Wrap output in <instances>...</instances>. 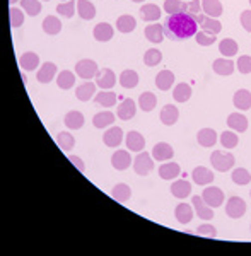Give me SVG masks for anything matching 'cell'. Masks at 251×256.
Returning <instances> with one entry per match:
<instances>
[{"instance_id":"f546056e","label":"cell","mask_w":251,"mask_h":256,"mask_svg":"<svg viewBox=\"0 0 251 256\" xmlns=\"http://www.w3.org/2000/svg\"><path fill=\"white\" fill-rule=\"evenodd\" d=\"M145 38L149 39L150 43H162V38H164V27L161 24H149L145 27Z\"/></svg>"},{"instance_id":"4fadbf2b","label":"cell","mask_w":251,"mask_h":256,"mask_svg":"<svg viewBox=\"0 0 251 256\" xmlns=\"http://www.w3.org/2000/svg\"><path fill=\"white\" fill-rule=\"evenodd\" d=\"M191 205L195 207V210H197V215L203 221H210V219H214V210L212 207H209L205 202H203L202 197H193L191 198Z\"/></svg>"},{"instance_id":"7dc6e473","label":"cell","mask_w":251,"mask_h":256,"mask_svg":"<svg viewBox=\"0 0 251 256\" xmlns=\"http://www.w3.org/2000/svg\"><path fill=\"white\" fill-rule=\"evenodd\" d=\"M21 7L31 17H34V15H38L41 12V2L39 0H21Z\"/></svg>"},{"instance_id":"83f0119b","label":"cell","mask_w":251,"mask_h":256,"mask_svg":"<svg viewBox=\"0 0 251 256\" xmlns=\"http://www.w3.org/2000/svg\"><path fill=\"white\" fill-rule=\"evenodd\" d=\"M179 173H181V167H179L176 162H167L159 167V176H161L162 179H166V181L178 178Z\"/></svg>"},{"instance_id":"d6986e66","label":"cell","mask_w":251,"mask_h":256,"mask_svg":"<svg viewBox=\"0 0 251 256\" xmlns=\"http://www.w3.org/2000/svg\"><path fill=\"white\" fill-rule=\"evenodd\" d=\"M126 147H128V150L140 152L143 150V147H145V138H143L142 133L131 130L128 131V135H126Z\"/></svg>"},{"instance_id":"74e56055","label":"cell","mask_w":251,"mask_h":256,"mask_svg":"<svg viewBox=\"0 0 251 256\" xmlns=\"http://www.w3.org/2000/svg\"><path fill=\"white\" fill-rule=\"evenodd\" d=\"M115 123V115L111 111H101V113L94 115L93 118V125L96 128H106Z\"/></svg>"},{"instance_id":"1f68e13d","label":"cell","mask_w":251,"mask_h":256,"mask_svg":"<svg viewBox=\"0 0 251 256\" xmlns=\"http://www.w3.org/2000/svg\"><path fill=\"white\" fill-rule=\"evenodd\" d=\"M140 15L143 21L154 22L161 17V9H159L155 3H145V5H142V9H140Z\"/></svg>"},{"instance_id":"8fae6325","label":"cell","mask_w":251,"mask_h":256,"mask_svg":"<svg viewBox=\"0 0 251 256\" xmlns=\"http://www.w3.org/2000/svg\"><path fill=\"white\" fill-rule=\"evenodd\" d=\"M131 164V157L128 154V150H117L111 155V166L118 171H125L128 169V166Z\"/></svg>"},{"instance_id":"603a6c76","label":"cell","mask_w":251,"mask_h":256,"mask_svg":"<svg viewBox=\"0 0 251 256\" xmlns=\"http://www.w3.org/2000/svg\"><path fill=\"white\" fill-rule=\"evenodd\" d=\"M233 101H234V106L238 108V110H250L251 108V93L248 89H239L234 93V98H233Z\"/></svg>"},{"instance_id":"3957f363","label":"cell","mask_w":251,"mask_h":256,"mask_svg":"<svg viewBox=\"0 0 251 256\" xmlns=\"http://www.w3.org/2000/svg\"><path fill=\"white\" fill-rule=\"evenodd\" d=\"M133 169L138 176H147L154 169V161L152 155L149 152H138L137 157L133 159Z\"/></svg>"},{"instance_id":"c3c4849f","label":"cell","mask_w":251,"mask_h":256,"mask_svg":"<svg viewBox=\"0 0 251 256\" xmlns=\"http://www.w3.org/2000/svg\"><path fill=\"white\" fill-rule=\"evenodd\" d=\"M186 3H183L181 0H164V10L166 14H179V12H185Z\"/></svg>"},{"instance_id":"7bdbcfd3","label":"cell","mask_w":251,"mask_h":256,"mask_svg":"<svg viewBox=\"0 0 251 256\" xmlns=\"http://www.w3.org/2000/svg\"><path fill=\"white\" fill-rule=\"evenodd\" d=\"M57 84L60 89H63V91L70 89V87H74V84H75V75L72 74L70 70H62L57 77Z\"/></svg>"},{"instance_id":"7c38bea8","label":"cell","mask_w":251,"mask_h":256,"mask_svg":"<svg viewBox=\"0 0 251 256\" xmlns=\"http://www.w3.org/2000/svg\"><path fill=\"white\" fill-rule=\"evenodd\" d=\"M227 127L231 130L238 131V133H243V131L248 130V118L241 113H233L227 117Z\"/></svg>"},{"instance_id":"60d3db41","label":"cell","mask_w":251,"mask_h":256,"mask_svg":"<svg viewBox=\"0 0 251 256\" xmlns=\"http://www.w3.org/2000/svg\"><path fill=\"white\" fill-rule=\"evenodd\" d=\"M202 31H205V33H210V34H219L222 31V24L219 19L215 17H209L207 15L205 19H203V22L200 24Z\"/></svg>"},{"instance_id":"30bf717a","label":"cell","mask_w":251,"mask_h":256,"mask_svg":"<svg viewBox=\"0 0 251 256\" xmlns=\"http://www.w3.org/2000/svg\"><path fill=\"white\" fill-rule=\"evenodd\" d=\"M115 82H117V75H115V72L111 69H101L98 72V75H96V84L105 91L111 89L115 86Z\"/></svg>"},{"instance_id":"f5cc1de1","label":"cell","mask_w":251,"mask_h":256,"mask_svg":"<svg viewBox=\"0 0 251 256\" xmlns=\"http://www.w3.org/2000/svg\"><path fill=\"white\" fill-rule=\"evenodd\" d=\"M195 36H197V43L200 46H212L215 43V34L205 33V31H198Z\"/></svg>"},{"instance_id":"277c9868","label":"cell","mask_w":251,"mask_h":256,"mask_svg":"<svg viewBox=\"0 0 251 256\" xmlns=\"http://www.w3.org/2000/svg\"><path fill=\"white\" fill-rule=\"evenodd\" d=\"M98 72H99L98 63L89 58H84L81 62H77V65H75V74H77L81 79H84V81H89V79L96 77Z\"/></svg>"},{"instance_id":"ba28073f","label":"cell","mask_w":251,"mask_h":256,"mask_svg":"<svg viewBox=\"0 0 251 256\" xmlns=\"http://www.w3.org/2000/svg\"><path fill=\"white\" fill-rule=\"evenodd\" d=\"M103 142H105L106 147H111V149H115V147H118L120 143L123 142V130L120 127H111L106 130V133L103 135Z\"/></svg>"},{"instance_id":"2e32d148","label":"cell","mask_w":251,"mask_h":256,"mask_svg":"<svg viewBox=\"0 0 251 256\" xmlns=\"http://www.w3.org/2000/svg\"><path fill=\"white\" fill-rule=\"evenodd\" d=\"M55 74H57V65H55L53 62H45L41 65V69L38 70L36 77H38V81L41 84H48V82L53 81Z\"/></svg>"},{"instance_id":"f1b7e54d","label":"cell","mask_w":251,"mask_h":256,"mask_svg":"<svg viewBox=\"0 0 251 256\" xmlns=\"http://www.w3.org/2000/svg\"><path fill=\"white\" fill-rule=\"evenodd\" d=\"M19 65H21V69H24V70L38 69L39 57L34 53V51H26V53H22L21 58H19Z\"/></svg>"},{"instance_id":"6da1fadb","label":"cell","mask_w":251,"mask_h":256,"mask_svg":"<svg viewBox=\"0 0 251 256\" xmlns=\"http://www.w3.org/2000/svg\"><path fill=\"white\" fill-rule=\"evenodd\" d=\"M162 27H164V36L173 41H183V39H188L198 33L197 21L193 15L186 14V12L167 15Z\"/></svg>"},{"instance_id":"836d02e7","label":"cell","mask_w":251,"mask_h":256,"mask_svg":"<svg viewBox=\"0 0 251 256\" xmlns=\"http://www.w3.org/2000/svg\"><path fill=\"white\" fill-rule=\"evenodd\" d=\"M117 98L118 96L115 93H111V91H101V93H98L94 96V103L99 106H105V108H113L115 103H117Z\"/></svg>"},{"instance_id":"8d00e7d4","label":"cell","mask_w":251,"mask_h":256,"mask_svg":"<svg viewBox=\"0 0 251 256\" xmlns=\"http://www.w3.org/2000/svg\"><path fill=\"white\" fill-rule=\"evenodd\" d=\"M120 84L125 89H133L138 84V74L135 70H123L122 75H120Z\"/></svg>"},{"instance_id":"d6a6232c","label":"cell","mask_w":251,"mask_h":256,"mask_svg":"<svg viewBox=\"0 0 251 256\" xmlns=\"http://www.w3.org/2000/svg\"><path fill=\"white\" fill-rule=\"evenodd\" d=\"M63 123H65L67 128H70V130H79V128H82L84 125V115L81 111H70V113L65 115Z\"/></svg>"},{"instance_id":"5bb4252c","label":"cell","mask_w":251,"mask_h":256,"mask_svg":"<svg viewBox=\"0 0 251 256\" xmlns=\"http://www.w3.org/2000/svg\"><path fill=\"white\" fill-rule=\"evenodd\" d=\"M191 176H193V181L197 183V185H200V186L210 185V183L214 181V178H215L212 171L207 169V167H203V166L195 167L193 173H191Z\"/></svg>"},{"instance_id":"bcb514c9","label":"cell","mask_w":251,"mask_h":256,"mask_svg":"<svg viewBox=\"0 0 251 256\" xmlns=\"http://www.w3.org/2000/svg\"><path fill=\"white\" fill-rule=\"evenodd\" d=\"M162 60V53L159 50H155V48H150V50L145 51V55H143V63H145L147 67H155L159 65Z\"/></svg>"},{"instance_id":"11a10c76","label":"cell","mask_w":251,"mask_h":256,"mask_svg":"<svg viewBox=\"0 0 251 256\" xmlns=\"http://www.w3.org/2000/svg\"><path fill=\"white\" fill-rule=\"evenodd\" d=\"M197 233L203 236V238H215L217 236V231H215L214 226H210V224H202L200 227L197 229Z\"/></svg>"},{"instance_id":"6f0895ef","label":"cell","mask_w":251,"mask_h":256,"mask_svg":"<svg viewBox=\"0 0 251 256\" xmlns=\"http://www.w3.org/2000/svg\"><path fill=\"white\" fill-rule=\"evenodd\" d=\"M241 24L248 33H251V10H243L241 12Z\"/></svg>"},{"instance_id":"4316f807","label":"cell","mask_w":251,"mask_h":256,"mask_svg":"<svg viewBox=\"0 0 251 256\" xmlns=\"http://www.w3.org/2000/svg\"><path fill=\"white\" fill-rule=\"evenodd\" d=\"M178 118H179V111H178L176 106L166 105L164 108H162V111H161V122L164 123V125H167V127L174 125V123L178 122Z\"/></svg>"},{"instance_id":"94428289","label":"cell","mask_w":251,"mask_h":256,"mask_svg":"<svg viewBox=\"0 0 251 256\" xmlns=\"http://www.w3.org/2000/svg\"><path fill=\"white\" fill-rule=\"evenodd\" d=\"M131 2H142V0H131Z\"/></svg>"},{"instance_id":"484cf974","label":"cell","mask_w":251,"mask_h":256,"mask_svg":"<svg viewBox=\"0 0 251 256\" xmlns=\"http://www.w3.org/2000/svg\"><path fill=\"white\" fill-rule=\"evenodd\" d=\"M212 69L219 75H231L234 72V62L231 58H217L214 62Z\"/></svg>"},{"instance_id":"ffe728a7","label":"cell","mask_w":251,"mask_h":256,"mask_svg":"<svg viewBox=\"0 0 251 256\" xmlns=\"http://www.w3.org/2000/svg\"><path fill=\"white\" fill-rule=\"evenodd\" d=\"M202 10L205 12L209 17H221L222 12H224V7L219 0H202Z\"/></svg>"},{"instance_id":"db71d44e","label":"cell","mask_w":251,"mask_h":256,"mask_svg":"<svg viewBox=\"0 0 251 256\" xmlns=\"http://www.w3.org/2000/svg\"><path fill=\"white\" fill-rule=\"evenodd\" d=\"M238 70L241 74H251V57L248 55H243L238 58Z\"/></svg>"},{"instance_id":"ee69618b","label":"cell","mask_w":251,"mask_h":256,"mask_svg":"<svg viewBox=\"0 0 251 256\" xmlns=\"http://www.w3.org/2000/svg\"><path fill=\"white\" fill-rule=\"evenodd\" d=\"M57 143H58L60 149H62L63 152H69V150L74 149L75 138L72 137L69 131H60V133L57 135Z\"/></svg>"},{"instance_id":"44dd1931","label":"cell","mask_w":251,"mask_h":256,"mask_svg":"<svg viewBox=\"0 0 251 256\" xmlns=\"http://www.w3.org/2000/svg\"><path fill=\"white\" fill-rule=\"evenodd\" d=\"M174 84V74L171 70H161L155 75V86L161 91H169Z\"/></svg>"},{"instance_id":"e575fe53","label":"cell","mask_w":251,"mask_h":256,"mask_svg":"<svg viewBox=\"0 0 251 256\" xmlns=\"http://www.w3.org/2000/svg\"><path fill=\"white\" fill-rule=\"evenodd\" d=\"M43 31L50 36H55L62 31V22L57 15H48V17L43 21Z\"/></svg>"},{"instance_id":"ac0fdd59","label":"cell","mask_w":251,"mask_h":256,"mask_svg":"<svg viewBox=\"0 0 251 256\" xmlns=\"http://www.w3.org/2000/svg\"><path fill=\"white\" fill-rule=\"evenodd\" d=\"M197 140L202 147L209 149V147H214L215 143H217V133H215L214 128H202L197 135Z\"/></svg>"},{"instance_id":"91938a15","label":"cell","mask_w":251,"mask_h":256,"mask_svg":"<svg viewBox=\"0 0 251 256\" xmlns=\"http://www.w3.org/2000/svg\"><path fill=\"white\" fill-rule=\"evenodd\" d=\"M9 2L12 3V5H14V3H15V2H17V0H9Z\"/></svg>"},{"instance_id":"f6af8a7d","label":"cell","mask_w":251,"mask_h":256,"mask_svg":"<svg viewBox=\"0 0 251 256\" xmlns=\"http://www.w3.org/2000/svg\"><path fill=\"white\" fill-rule=\"evenodd\" d=\"M231 178H233V181L236 183L239 186H245L248 185L251 181V174L248 169H245V167H238V169L233 171V174H231Z\"/></svg>"},{"instance_id":"b9f144b4","label":"cell","mask_w":251,"mask_h":256,"mask_svg":"<svg viewBox=\"0 0 251 256\" xmlns=\"http://www.w3.org/2000/svg\"><path fill=\"white\" fill-rule=\"evenodd\" d=\"M155 105H157V98H155V94L152 93H142L140 98H138V106H140L142 111H152Z\"/></svg>"},{"instance_id":"7402d4cb","label":"cell","mask_w":251,"mask_h":256,"mask_svg":"<svg viewBox=\"0 0 251 256\" xmlns=\"http://www.w3.org/2000/svg\"><path fill=\"white\" fill-rule=\"evenodd\" d=\"M75 96H77L79 101L87 103L89 99H94L96 96V84L94 82H84L75 89Z\"/></svg>"},{"instance_id":"be15d7a7","label":"cell","mask_w":251,"mask_h":256,"mask_svg":"<svg viewBox=\"0 0 251 256\" xmlns=\"http://www.w3.org/2000/svg\"><path fill=\"white\" fill-rule=\"evenodd\" d=\"M250 195H251V191H250Z\"/></svg>"},{"instance_id":"9f6ffc18","label":"cell","mask_w":251,"mask_h":256,"mask_svg":"<svg viewBox=\"0 0 251 256\" xmlns=\"http://www.w3.org/2000/svg\"><path fill=\"white\" fill-rule=\"evenodd\" d=\"M202 10V2H198V0H190V2H186V9L185 12L190 15H197L200 14Z\"/></svg>"},{"instance_id":"6125c7cd","label":"cell","mask_w":251,"mask_h":256,"mask_svg":"<svg viewBox=\"0 0 251 256\" xmlns=\"http://www.w3.org/2000/svg\"><path fill=\"white\" fill-rule=\"evenodd\" d=\"M45 2H48V0H45Z\"/></svg>"},{"instance_id":"8992f818","label":"cell","mask_w":251,"mask_h":256,"mask_svg":"<svg viewBox=\"0 0 251 256\" xmlns=\"http://www.w3.org/2000/svg\"><path fill=\"white\" fill-rule=\"evenodd\" d=\"M226 214L229 215L231 219H241L243 215L246 214V203L243 198L239 197H233L227 200L226 205Z\"/></svg>"},{"instance_id":"4dcf8cb0","label":"cell","mask_w":251,"mask_h":256,"mask_svg":"<svg viewBox=\"0 0 251 256\" xmlns=\"http://www.w3.org/2000/svg\"><path fill=\"white\" fill-rule=\"evenodd\" d=\"M174 217L178 219L179 224H190L191 219H193V209L188 203H179L176 210H174Z\"/></svg>"},{"instance_id":"52a82bcc","label":"cell","mask_w":251,"mask_h":256,"mask_svg":"<svg viewBox=\"0 0 251 256\" xmlns=\"http://www.w3.org/2000/svg\"><path fill=\"white\" fill-rule=\"evenodd\" d=\"M135 113H137V105H135L133 99L126 98L122 101V105L118 106V111H117V117L120 120H123V122H128L135 117Z\"/></svg>"},{"instance_id":"f35d334b","label":"cell","mask_w":251,"mask_h":256,"mask_svg":"<svg viewBox=\"0 0 251 256\" xmlns=\"http://www.w3.org/2000/svg\"><path fill=\"white\" fill-rule=\"evenodd\" d=\"M135 26H137V21H135V17H131L128 14L120 15L117 19V27L120 33H131V31L135 29Z\"/></svg>"},{"instance_id":"e0dca14e","label":"cell","mask_w":251,"mask_h":256,"mask_svg":"<svg viewBox=\"0 0 251 256\" xmlns=\"http://www.w3.org/2000/svg\"><path fill=\"white\" fill-rule=\"evenodd\" d=\"M93 34H94L96 41L106 43L113 38V27H111V24H108V22H99L98 26L94 27Z\"/></svg>"},{"instance_id":"9c48e42d","label":"cell","mask_w":251,"mask_h":256,"mask_svg":"<svg viewBox=\"0 0 251 256\" xmlns=\"http://www.w3.org/2000/svg\"><path fill=\"white\" fill-rule=\"evenodd\" d=\"M173 155H174L173 147H171L169 143H166V142L155 143L154 149H152V157L155 159V161H159V162L169 161V159H173Z\"/></svg>"},{"instance_id":"ab89813d","label":"cell","mask_w":251,"mask_h":256,"mask_svg":"<svg viewBox=\"0 0 251 256\" xmlns=\"http://www.w3.org/2000/svg\"><path fill=\"white\" fill-rule=\"evenodd\" d=\"M173 98L176 99L178 103H186V101H188V99L191 98L190 84H186V82L178 84V86L174 87V91H173Z\"/></svg>"},{"instance_id":"680465c9","label":"cell","mask_w":251,"mask_h":256,"mask_svg":"<svg viewBox=\"0 0 251 256\" xmlns=\"http://www.w3.org/2000/svg\"><path fill=\"white\" fill-rule=\"evenodd\" d=\"M69 161L74 164V166L77 167L81 173H86V166H84V162H82L81 157H77V155H69Z\"/></svg>"},{"instance_id":"e7e4bbea","label":"cell","mask_w":251,"mask_h":256,"mask_svg":"<svg viewBox=\"0 0 251 256\" xmlns=\"http://www.w3.org/2000/svg\"><path fill=\"white\" fill-rule=\"evenodd\" d=\"M250 3H251V0H250Z\"/></svg>"},{"instance_id":"f907efd6","label":"cell","mask_w":251,"mask_h":256,"mask_svg":"<svg viewBox=\"0 0 251 256\" xmlns=\"http://www.w3.org/2000/svg\"><path fill=\"white\" fill-rule=\"evenodd\" d=\"M9 17H10V26L14 27H21L22 22H24V12L17 7H10L9 10Z\"/></svg>"},{"instance_id":"5b68a950","label":"cell","mask_w":251,"mask_h":256,"mask_svg":"<svg viewBox=\"0 0 251 256\" xmlns=\"http://www.w3.org/2000/svg\"><path fill=\"white\" fill-rule=\"evenodd\" d=\"M202 198L209 207L217 209V207H221L222 203H224V191H222L221 188H217V186H209V188H205V190H203Z\"/></svg>"},{"instance_id":"9a60e30c","label":"cell","mask_w":251,"mask_h":256,"mask_svg":"<svg viewBox=\"0 0 251 256\" xmlns=\"http://www.w3.org/2000/svg\"><path fill=\"white\" fill-rule=\"evenodd\" d=\"M171 193L173 197H176L179 200H185L191 195V183L186 181V179H178L171 185Z\"/></svg>"},{"instance_id":"d4e9b609","label":"cell","mask_w":251,"mask_h":256,"mask_svg":"<svg viewBox=\"0 0 251 256\" xmlns=\"http://www.w3.org/2000/svg\"><path fill=\"white\" fill-rule=\"evenodd\" d=\"M111 197L120 203L128 202L131 197V188L128 185H125V183H118V185H115V188L111 190Z\"/></svg>"},{"instance_id":"d590c367","label":"cell","mask_w":251,"mask_h":256,"mask_svg":"<svg viewBox=\"0 0 251 256\" xmlns=\"http://www.w3.org/2000/svg\"><path fill=\"white\" fill-rule=\"evenodd\" d=\"M238 50H239L238 41H234V39H231V38H226V39H222V41L219 43V51H221L226 58L234 57V55L238 53Z\"/></svg>"},{"instance_id":"cb8c5ba5","label":"cell","mask_w":251,"mask_h":256,"mask_svg":"<svg viewBox=\"0 0 251 256\" xmlns=\"http://www.w3.org/2000/svg\"><path fill=\"white\" fill-rule=\"evenodd\" d=\"M77 12L84 21H91L96 17V7L91 0H79L77 2Z\"/></svg>"},{"instance_id":"681fc988","label":"cell","mask_w":251,"mask_h":256,"mask_svg":"<svg viewBox=\"0 0 251 256\" xmlns=\"http://www.w3.org/2000/svg\"><path fill=\"white\" fill-rule=\"evenodd\" d=\"M221 143H222V147H226V149H234V147H238V143H239V137L234 133V131H222Z\"/></svg>"},{"instance_id":"7a4b0ae2","label":"cell","mask_w":251,"mask_h":256,"mask_svg":"<svg viewBox=\"0 0 251 256\" xmlns=\"http://www.w3.org/2000/svg\"><path fill=\"white\" fill-rule=\"evenodd\" d=\"M234 162H236V157H234L231 152L214 150L212 155H210V164L214 166V169L221 171V173H226V171L233 169Z\"/></svg>"},{"instance_id":"816d5d0a","label":"cell","mask_w":251,"mask_h":256,"mask_svg":"<svg viewBox=\"0 0 251 256\" xmlns=\"http://www.w3.org/2000/svg\"><path fill=\"white\" fill-rule=\"evenodd\" d=\"M57 12L62 14L63 17H72L75 12V2L74 0H67V2H63V3H58Z\"/></svg>"}]
</instances>
